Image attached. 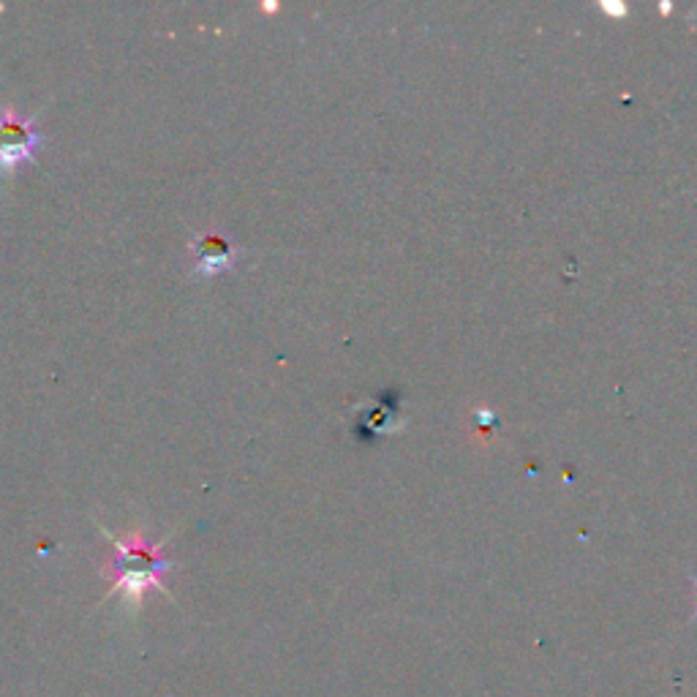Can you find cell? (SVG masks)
Segmentation results:
<instances>
[{
	"label": "cell",
	"instance_id": "cell-4",
	"mask_svg": "<svg viewBox=\"0 0 697 697\" xmlns=\"http://www.w3.org/2000/svg\"><path fill=\"white\" fill-rule=\"evenodd\" d=\"M695 616H697V583H695Z\"/></svg>",
	"mask_w": 697,
	"mask_h": 697
},
{
	"label": "cell",
	"instance_id": "cell-3",
	"mask_svg": "<svg viewBox=\"0 0 697 697\" xmlns=\"http://www.w3.org/2000/svg\"><path fill=\"white\" fill-rule=\"evenodd\" d=\"M188 253L193 259V273L208 275V279L229 270L237 259V248L221 232H202V235H197L191 246H188Z\"/></svg>",
	"mask_w": 697,
	"mask_h": 697
},
{
	"label": "cell",
	"instance_id": "cell-1",
	"mask_svg": "<svg viewBox=\"0 0 697 697\" xmlns=\"http://www.w3.org/2000/svg\"><path fill=\"white\" fill-rule=\"evenodd\" d=\"M109 540H113L115 545L113 558H109L107 567H104V575L113 580L109 594L123 591L126 596H131V600L137 602L147 589L167 591L164 575H167L175 564L173 558L164 556V545H151V542H145L142 536L115 540V536L109 534Z\"/></svg>",
	"mask_w": 697,
	"mask_h": 697
},
{
	"label": "cell",
	"instance_id": "cell-2",
	"mask_svg": "<svg viewBox=\"0 0 697 697\" xmlns=\"http://www.w3.org/2000/svg\"><path fill=\"white\" fill-rule=\"evenodd\" d=\"M44 137L33 118H20L14 109L0 113V173H11L20 162H31L42 147Z\"/></svg>",
	"mask_w": 697,
	"mask_h": 697
}]
</instances>
